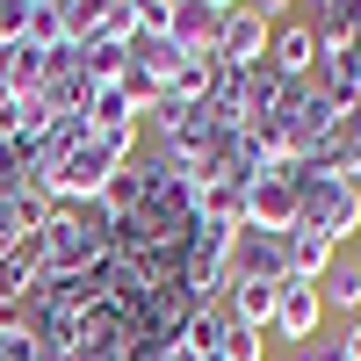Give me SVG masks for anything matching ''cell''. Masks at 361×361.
I'll list each match as a JSON object with an SVG mask.
<instances>
[{
	"label": "cell",
	"mask_w": 361,
	"mask_h": 361,
	"mask_svg": "<svg viewBox=\"0 0 361 361\" xmlns=\"http://www.w3.org/2000/svg\"><path fill=\"white\" fill-rule=\"evenodd\" d=\"M354 260H361V246H354Z\"/></svg>",
	"instance_id": "4dcf8cb0"
},
{
	"label": "cell",
	"mask_w": 361,
	"mask_h": 361,
	"mask_svg": "<svg viewBox=\"0 0 361 361\" xmlns=\"http://www.w3.org/2000/svg\"><path fill=\"white\" fill-rule=\"evenodd\" d=\"M217 29H224V8H209V0H173V29H166V37L188 51V58L217 51Z\"/></svg>",
	"instance_id": "7c38bea8"
},
{
	"label": "cell",
	"mask_w": 361,
	"mask_h": 361,
	"mask_svg": "<svg viewBox=\"0 0 361 361\" xmlns=\"http://www.w3.org/2000/svg\"><path fill=\"white\" fill-rule=\"evenodd\" d=\"M275 347H267V333H253V325H231L224 333V361H267Z\"/></svg>",
	"instance_id": "cb8c5ba5"
},
{
	"label": "cell",
	"mask_w": 361,
	"mask_h": 361,
	"mask_svg": "<svg viewBox=\"0 0 361 361\" xmlns=\"http://www.w3.org/2000/svg\"><path fill=\"white\" fill-rule=\"evenodd\" d=\"M340 354H347V361H361V318H347V325H340Z\"/></svg>",
	"instance_id": "83f0119b"
},
{
	"label": "cell",
	"mask_w": 361,
	"mask_h": 361,
	"mask_svg": "<svg viewBox=\"0 0 361 361\" xmlns=\"http://www.w3.org/2000/svg\"><path fill=\"white\" fill-rule=\"evenodd\" d=\"M260 66L282 73L289 87H304V80L318 73V22H304V15L275 22V37H267V58H260Z\"/></svg>",
	"instance_id": "8992f818"
},
{
	"label": "cell",
	"mask_w": 361,
	"mask_h": 361,
	"mask_svg": "<svg viewBox=\"0 0 361 361\" xmlns=\"http://www.w3.org/2000/svg\"><path fill=\"white\" fill-rule=\"evenodd\" d=\"M58 15H66V44L80 51L87 37H102L109 15H116V0H58Z\"/></svg>",
	"instance_id": "ffe728a7"
},
{
	"label": "cell",
	"mask_w": 361,
	"mask_h": 361,
	"mask_svg": "<svg viewBox=\"0 0 361 361\" xmlns=\"http://www.w3.org/2000/svg\"><path fill=\"white\" fill-rule=\"evenodd\" d=\"M44 73H51L44 51H29V44H0V94L37 102V94H44Z\"/></svg>",
	"instance_id": "9a60e30c"
},
{
	"label": "cell",
	"mask_w": 361,
	"mask_h": 361,
	"mask_svg": "<svg viewBox=\"0 0 361 361\" xmlns=\"http://www.w3.org/2000/svg\"><path fill=\"white\" fill-rule=\"evenodd\" d=\"M296 224L325 231L333 246H361V180L333 173V166H304V180H296Z\"/></svg>",
	"instance_id": "6da1fadb"
},
{
	"label": "cell",
	"mask_w": 361,
	"mask_h": 361,
	"mask_svg": "<svg viewBox=\"0 0 361 361\" xmlns=\"http://www.w3.org/2000/svg\"><path fill=\"white\" fill-rule=\"evenodd\" d=\"M224 333H231V318H224V304H195L188 318H180V361H209V354H224Z\"/></svg>",
	"instance_id": "5bb4252c"
},
{
	"label": "cell",
	"mask_w": 361,
	"mask_h": 361,
	"mask_svg": "<svg viewBox=\"0 0 361 361\" xmlns=\"http://www.w3.org/2000/svg\"><path fill=\"white\" fill-rule=\"evenodd\" d=\"M296 180H304V159H282L275 173H260V180H246V224L253 231H289L296 224Z\"/></svg>",
	"instance_id": "277c9868"
},
{
	"label": "cell",
	"mask_w": 361,
	"mask_h": 361,
	"mask_svg": "<svg viewBox=\"0 0 361 361\" xmlns=\"http://www.w3.org/2000/svg\"><path fill=\"white\" fill-rule=\"evenodd\" d=\"M123 123H137V109L123 102V87H116V80H102L94 94H87V130H123Z\"/></svg>",
	"instance_id": "44dd1931"
},
{
	"label": "cell",
	"mask_w": 361,
	"mask_h": 361,
	"mask_svg": "<svg viewBox=\"0 0 361 361\" xmlns=\"http://www.w3.org/2000/svg\"><path fill=\"white\" fill-rule=\"evenodd\" d=\"M80 66H87V80H116V73H123L130 66V37H116V29H102V37H87L80 44Z\"/></svg>",
	"instance_id": "d6986e66"
},
{
	"label": "cell",
	"mask_w": 361,
	"mask_h": 361,
	"mask_svg": "<svg viewBox=\"0 0 361 361\" xmlns=\"http://www.w3.org/2000/svg\"><path fill=\"white\" fill-rule=\"evenodd\" d=\"M37 282H44V231H29L22 246L0 253V311H15Z\"/></svg>",
	"instance_id": "30bf717a"
},
{
	"label": "cell",
	"mask_w": 361,
	"mask_h": 361,
	"mask_svg": "<svg viewBox=\"0 0 361 361\" xmlns=\"http://www.w3.org/2000/svg\"><path fill=\"white\" fill-rule=\"evenodd\" d=\"M246 8H253L260 22H289V8H296V0H246Z\"/></svg>",
	"instance_id": "4316f807"
},
{
	"label": "cell",
	"mask_w": 361,
	"mask_h": 361,
	"mask_svg": "<svg viewBox=\"0 0 361 361\" xmlns=\"http://www.w3.org/2000/svg\"><path fill=\"white\" fill-rule=\"evenodd\" d=\"M0 361H37V340H29V325L15 311H0Z\"/></svg>",
	"instance_id": "603a6c76"
},
{
	"label": "cell",
	"mask_w": 361,
	"mask_h": 361,
	"mask_svg": "<svg viewBox=\"0 0 361 361\" xmlns=\"http://www.w3.org/2000/svg\"><path fill=\"white\" fill-rule=\"evenodd\" d=\"M109 209H73V202H58L51 217H44V275H94V267L109 260Z\"/></svg>",
	"instance_id": "7a4b0ae2"
},
{
	"label": "cell",
	"mask_w": 361,
	"mask_h": 361,
	"mask_svg": "<svg viewBox=\"0 0 361 361\" xmlns=\"http://www.w3.org/2000/svg\"><path fill=\"white\" fill-rule=\"evenodd\" d=\"M282 347H304V340H318L325 333V296H318V282H296V275H282V289H275V325H267Z\"/></svg>",
	"instance_id": "5b68a950"
},
{
	"label": "cell",
	"mask_w": 361,
	"mask_h": 361,
	"mask_svg": "<svg viewBox=\"0 0 361 361\" xmlns=\"http://www.w3.org/2000/svg\"><path fill=\"white\" fill-rule=\"evenodd\" d=\"M123 8H130L137 37H166V29H173V0H123Z\"/></svg>",
	"instance_id": "7402d4cb"
},
{
	"label": "cell",
	"mask_w": 361,
	"mask_h": 361,
	"mask_svg": "<svg viewBox=\"0 0 361 361\" xmlns=\"http://www.w3.org/2000/svg\"><path fill=\"white\" fill-rule=\"evenodd\" d=\"M289 275V253H282V238L275 231H238L231 238V282H282Z\"/></svg>",
	"instance_id": "ba28073f"
},
{
	"label": "cell",
	"mask_w": 361,
	"mask_h": 361,
	"mask_svg": "<svg viewBox=\"0 0 361 361\" xmlns=\"http://www.w3.org/2000/svg\"><path fill=\"white\" fill-rule=\"evenodd\" d=\"M282 253H289V275H296V282H325V267L340 260V246H333L325 231H311V224H289V231H282Z\"/></svg>",
	"instance_id": "4fadbf2b"
},
{
	"label": "cell",
	"mask_w": 361,
	"mask_h": 361,
	"mask_svg": "<svg viewBox=\"0 0 361 361\" xmlns=\"http://www.w3.org/2000/svg\"><path fill=\"white\" fill-rule=\"evenodd\" d=\"M267 37H275V22H260L253 8H224V29H217V66H231V73H253L260 58H267Z\"/></svg>",
	"instance_id": "52a82bcc"
},
{
	"label": "cell",
	"mask_w": 361,
	"mask_h": 361,
	"mask_svg": "<svg viewBox=\"0 0 361 361\" xmlns=\"http://www.w3.org/2000/svg\"><path fill=\"white\" fill-rule=\"evenodd\" d=\"M340 137H347V109L325 94V87L311 80L304 94H296V109L282 116V145H289V159H304V166H325L340 152Z\"/></svg>",
	"instance_id": "3957f363"
},
{
	"label": "cell",
	"mask_w": 361,
	"mask_h": 361,
	"mask_svg": "<svg viewBox=\"0 0 361 361\" xmlns=\"http://www.w3.org/2000/svg\"><path fill=\"white\" fill-rule=\"evenodd\" d=\"M29 15H37V0H0V44H22Z\"/></svg>",
	"instance_id": "d4e9b609"
},
{
	"label": "cell",
	"mask_w": 361,
	"mask_h": 361,
	"mask_svg": "<svg viewBox=\"0 0 361 361\" xmlns=\"http://www.w3.org/2000/svg\"><path fill=\"white\" fill-rule=\"evenodd\" d=\"M51 188H37V180H29V188H15V195H0V253L8 246H22L29 231H44V217H51Z\"/></svg>",
	"instance_id": "8fae6325"
},
{
	"label": "cell",
	"mask_w": 361,
	"mask_h": 361,
	"mask_svg": "<svg viewBox=\"0 0 361 361\" xmlns=\"http://www.w3.org/2000/svg\"><path fill=\"white\" fill-rule=\"evenodd\" d=\"M318 296H325V318H361V260L347 253V260H333L325 267V282H318Z\"/></svg>",
	"instance_id": "e0dca14e"
},
{
	"label": "cell",
	"mask_w": 361,
	"mask_h": 361,
	"mask_svg": "<svg viewBox=\"0 0 361 361\" xmlns=\"http://www.w3.org/2000/svg\"><path fill=\"white\" fill-rule=\"evenodd\" d=\"M275 289H282V282H231V289H224V318L267 333V325H275Z\"/></svg>",
	"instance_id": "2e32d148"
},
{
	"label": "cell",
	"mask_w": 361,
	"mask_h": 361,
	"mask_svg": "<svg viewBox=\"0 0 361 361\" xmlns=\"http://www.w3.org/2000/svg\"><path fill=\"white\" fill-rule=\"evenodd\" d=\"M289 361H347V354H340V333H318L304 347H289Z\"/></svg>",
	"instance_id": "484cf974"
},
{
	"label": "cell",
	"mask_w": 361,
	"mask_h": 361,
	"mask_svg": "<svg viewBox=\"0 0 361 361\" xmlns=\"http://www.w3.org/2000/svg\"><path fill=\"white\" fill-rule=\"evenodd\" d=\"M209 361H224V354H209Z\"/></svg>",
	"instance_id": "f546056e"
},
{
	"label": "cell",
	"mask_w": 361,
	"mask_h": 361,
	"mask_svg": "<svg viewBox=\"0 0 361 361\" xmlns=\"http://www.w3.org/2000/svg\"><path fill=\"white\" fill-rule=\"evenodd\" d=\"M209 87H217V58H180V66H173V80H166V102L202 109V102H209Z\"/></svg>",
	"instance_id": "ac0fdd59"
},
{
	"label": "cell",
	"mask_w": 361,
	"mask_h": 361,
	"mask_svg": "<svg viewBox=\"0 0 361 361\" xmlns=\"http://www.w3.org/2000/svg\"><path fill=\"white\" fill-rule=\"evenodd\" d=\"M87 94H94V80H87V66H80V51H58L51 58V73H44V109L51 116H87Z\"/></svg>",
	"instance_id": "9c48e42d"
},
{
	"label": "cell",
	"mask_w": 361,
	"mask_h": 361,
	"mask_svg": "<svg viewBox=\"0 0 361 361\" xmlns=\"http://www.w3.org/2000/svg\"><path fill=\"white\" fill-rule=\"evenodd\" d=\"M209 8H246V0H209Z\"/></svg>",
	"instance_id": "f1b7e54d"
}]
</instances>
